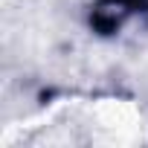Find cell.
Returning <instances> with one entry per match:
<instances>
[{
  "instance_id": "cell-1",
  "label": "cell",
  "mask_w": 148,
  "mask_h": 148,
  "mask_svg": "<svg viewBox=\"0 0 148 148\" xmlns=\"http://www.w3.org/2000/svg\"><path fill=\"white\" fill-rule=\"evenodd\" d=\"M142 6H148V0H105L99 15H96V26L102 32H113L119 26L122 15H128L134 9H142Z\"/></svg>"
}]
</instances>
